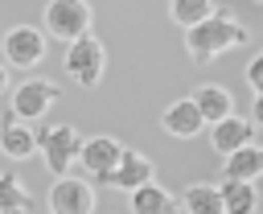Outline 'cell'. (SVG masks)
I'll list each match as a JSON object with an SVG mask.
<instances>
[{
    "instance_id": "6da1fadb",
    "label": "cell",
    "mask_w": 263,
    "mask_h": 214,
    "mask_svg": "<svg viewBox=\"0 0 263 214\" xmlns=\"http://www.w3.org/2000/svg\"><path fill=\"white\" fill-rule=\"evenodd\" d=\"M242 41H247V25H238L226 8H214L201 25L185 29V53L193 62H214V58H222L226 49H234Z\"/></svg>"
},
{
    "instance_id": "7a4b0ae2",
    "label": "cell",
    "mask_w": 263,
    "mask_h": 214,
    "mask_svg": "<svg viewBox=\"0 0 263 214\" xmlns=\"http://www.w3.org/2000/svg\"><path fill=\"white\" fill-rule=\"evenodd\" d=\"M62 66H66V74H70L82 91H90V86H99V82H103V70H107V49H103V41H99L95 33H82V37H74V41L66 45Z\"/></svg>"
},
{
    "instance_id": "3957f363",
    "label": "cell",
    "mask_w": 263,
    "mask_h": 214,
    "mask_svg": "<svg viewBox=\"0 0 263 214\" xmlns=\"http://www.w3.org/2000/svg\"><path fill=\"white\" fill-rule=\"evenodd\" d=\"M37 152L45 156V169H49L53 177H62V173H70V169L78 165V156H82V136H78L70 123L45 128V132L37 136Z\"/></svg>"
},
{
    "instance_id": "277c9868",
    "label": "cell",
    "mask_w": 263,
    "mask_h": 214,
    "mask_svg": "<svg viewBox=\"0 0 263 214\" xmlns=\"http://www.w3.org/2000/svg\"><path fill=\"white\" fill-rule=\"evenodd\" d=\"M90 4L86 0H49L45 4V12H41V21H45V33L49 37H58V41H74V37H82V33H90Z\"/></svg>"
},
{
    "instance_id": "5b68a950",
    "label": "cell",
    "mask_w": 263,
    "mask_h": 214,
    "mask_svg": "<svg viewBox=\"0 0 263 214\" xmlns=\"http://www.w3.org/2000/svg\"><path fill=\"white\" fill-rule=\"evenodd\" d=\"M4 49V62L8 66H21V70H33L41 58H45V29L37 25H12L0 41Z\"/></svg>"
},
{
    "instance_id": "8992f818",
    "label": "cell",
    "mask_w": 263,
    "mask_h": 214,
    "mask_svg": "<svg viewBox=\"0 0 263 214\" xmlns=\"http://www.w3.org/2000/svg\"><path fill=\"white\" fill-rule=\"evenodd\" d=\"M53 103H58V86H53L49 78H29V82H21V86L8 95V111H12L16 119H25V123L49 115Z\"/></svg>"
},
{
    "instance_id": "52a82bcc",
    "label": "cell",
    "mask_w": 263,
    "mask_h": 214,
    "mask_svg": "<svg viewBox=\"0 0 263 214\" xmlns=\"http://www.w3.org/2000/svg\"><path fill=\"white\" fill-rule=\"evenodd\" d=\"M49 214H95V185L82 177H53L49 185Z\"/></svg>"
},
{
    "instance_id": "ba28073f",
    "label": "cell",
    "mask_w": 263,
    "mask_h": 214,
    "mask_svg": "<svg viewBox=\"0 0 263 214\" xmlns=\"http://www.w3.org/2000/svg\"><path fill=\"white\" fill-rule=\"evenodd\" d=\"M119 156H123V144H119L115 136H90V140H82L78 165H82V173H90L95 181H107L111 169L119 165Z\"/></svg>"
},
{
    "instance_id": "9c48e42d",
    "label": "cell",
    "mask_w": 263,
    "mask_h": 214,
    "mask_svg": "<svg viewBox=\"0 0 263 214\" xmlns=\"http://www.w3.org/2000/svg\"><path fill=\"white\" fill-rule=\"evenodd\" d=\"M152 177H156V165H152V156H144V152H136V148H123L119 165L111 169V177H107L103 185L132 193V189H140V185H144V181H152Z\"/></svg>"
},
{
    "instance_id": "30bf717a",
    "label": "cell",
    "mask_w": 263,
    "mask_h": 214,
    "mask_svg": "<svg viewBox=\"0 0 263 214\" xmlns=\"http://www.w3.org/2000/svg\"><path fill=\"white\" fill-rule=\"evenodd\" d=\"M160 128H164L168 136H177V140H189V136H197V132L205 128V115H201V107H197L193 95H189V99H177V103L164 107Z\"/></svg>"
},
{
    "instance_id": "8fae6325",
    "label": "cell",
    "mask_w": 263,
    "mask_h": 214,
    "mask_svg": "<svg viewBox=\"0 0 263 214\" xmlns=\"http://www.w3.org/2000/svg\"><path fill=\"white\" fill-rule=\"evenodd\" d=\"M255 119L247 123L242 115H226L222 123H210V148L214 152H222V156H230V152H238L242 144H251L255 140Z\"/></svg>"
},
{
    "instance_id": "7c38bea8",
    "label": "cell",
    "mask_w": 263,
    "mask_h": 214,
    "mask_svg": "<svg viewBox=\"0 0 263 214\" xmlns=\"http://www.w3.org/2000/svg\"><path fill=\"white\" fill-rule=\"evenodd\" d=\"M127 210L132 214H181V202L152 177V181H144L140 189L127 193Z\"/></svg>"
},
{
    "instance_id": "4fadbf2b",
    "label": "cell",
    "mask_w": 263,
    "mask_h": 214,
    "mask_svg": "<svg viewBox=\"0 0 263 214\" xmlns=\"http://www.w3.org/2000/svg\"><path fill=\"white\" fill-rule=\"evenodd\" d=\"M0 152H4L8 160H25V156L37 152V132H33L25 119H16L12 111H8V119L0 123Z\"/></svg>"
},
{
    "instance_id": "5bb4252c",
    "label": "cell",
    "mask_w": 263,
    "mask_h": 214,
    "mask_svg": "<svg viewBox=\"0 0 263 214\" xmlns=\"http://www.w3.org/2000/svg\"><path fill=\"white\" fill-rule=\"evenodd\" d=\"M193 103L201 107L205 123H222L226 115H234V99H230V91H226L222 82H201V86L193 91Z\"/></svg>"
},
{
    "instance_id": "9a60e30c",
    "label": "cell",
    "mask_w": 263,
    "mask_h": 214,
    "mask_svg": "<svg viewBox=\"0 0 263 214\" xmlns=\"http://www.w3.org/2000/svg\"><path fill=\"white\" fill-rule=\"evenodd\" d=\"M222 177H234V181H255V177H263V144H242L238 152H230L226 156V165H222Z\"/></svg>"
},
{
    "instance_id": "2e32d148",
    "label": "cell",
    "mask_w": 263,
    "mask_h": 214,
    "mask_svg": "<svg viewBox=\"0 0 263 214\" xmlns=\"http://www.w3.org/2000/svg\"><path fill=\"white\" fill-rule=\"evenodd\" d=\"M185 214H226V202H222V189L210 185V181H193L181 198Z\"/></svg>"
},
{
    "instance_id": "e0dca14e",
    "label": "cell",
    "mask_w": 263,
    "mask_h": 214,
    "mask_svg": "<svg viewBox=\"0 0 263 214\" xmlns=\"http://www.w3.org/2000/svg\"><path fill=\"white\" fill-rule=\"evenodd\" d=\"M218 189H222L226 214H255V206H259L255 181H234V177H222V181H218Z\"/></svg>"
},
{
    "instance_id": "ac0fdd59",
    "label": "cell",
    "mask_w": 263,
    "mask_h": 214,
    "mask_svg": "<svg viewBox=\"0 0 263 214\" xmlns=\"http://www.w3.org/2000/svg\"><path fill=\"white\" fill-rule=\"evenodd\" d=\"M210 12H214V0H168V16H173V25H181V29L201 25Z\"/></svg>"
},
{
    "instance_id": "d6986e66",
    "label": "cell",
    "mask_w": 263,
    "mask_h": 214,
    "mask_svg": "<svg viewBox=\"0 0 263 214\" xmlns=\"http://www.w3.org/2000/svg\"><path fill=\"white\" fill-rule=\"evenodd\" d=\"M0 210L8 214H29V193L16 181V173H0Z\"/></svg>"
},
{
    "instance_id": "ffe728a7",
    "label": "cell",
    "mask_w": 263,
    "mask_h": 214,
    "mask_svg": "<svg viewBox=\"0 0 263 214\" xmlns=\"http://www.w3.org/2000/svg\"><path fill=\"white\" fill-rule=\"evenodd\" d=\"M242 74H247V82H251V91L259 95V91H263V49H259V53H255V58L247 62V70H242Z\"/></svg>"
},
{
    "instance_id": "44dd1931",
    "label": "cell",
    "mask_w": 263,
    "mask_h": 214,
    "mask_svg": "<svg viewBox=\"0 0 263 214\" xmlns=\"http://www.w3.org/2000/svg\"><path fill=\"white\" fill-rule=\"evenodd\" d=\"M251 119L263 128V91H259V95H255V103H251Z\"/></svg>"
},
{
    "instance_id": "7402d4cb",
    "label": "cell",
    "mask_w": 263,
    "mask_h": 214,
    "mask_svg": "<svg viewBox=\"0 0 263 214\" xmlns=\"http://www.w3.org/2000/svg\"><path fill=\"white\" fill-rule=\"evenodd\" d=\"M0 91H8V66L0 62Z\"/></svg>"
},
{
    "instance_id": "603a6c76",
    "label": "cell",
    "mask_w": 263,
    "mask_h": 214,
    "mask_svg": "<svg viewBox=\"0 0 263 214\" xmlns=\"http://www.w3.org/2000/svg\"><path fill=\"white\" fill-rule=\"evenodd\" d=\"M0 214H8V210H0Z\"/></svg>"
},
{
    "instance_id": "cb8c5ba5",
    "label": "cell",
    "mask_w": 263,
    "mask_h": 214,
    "mask_svg": "<svg viewBox=\"0 0 263 214\" xmlns=\"http://www.w3.org/2000/svg\"><path fill=\"white\" fill-rule=\"evenodd\" d=\"M255 4H263V0H255Z\"/></svg>"
}]
</instances>
